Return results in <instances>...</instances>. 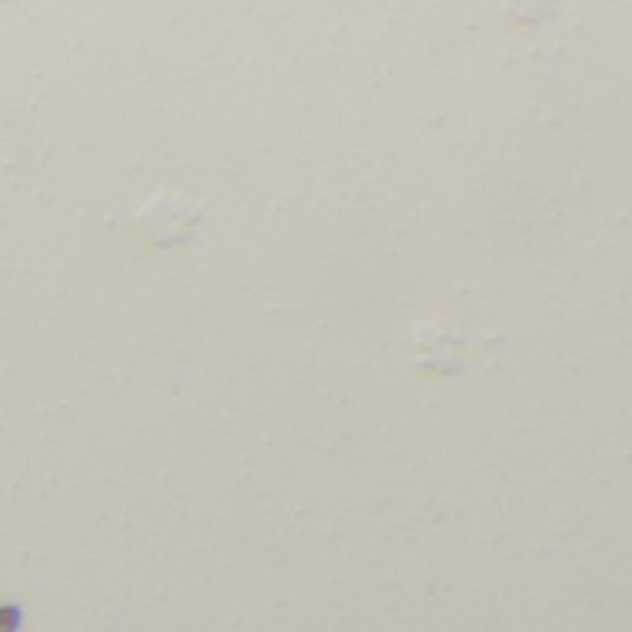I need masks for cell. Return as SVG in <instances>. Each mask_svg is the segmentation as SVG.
Returning <instances> with one entry per match:
<instances>
[{"label": "cell", "mask_w": 632, "mask_h": 632, "mask_svg": "<svg viewBox=\"0 0 632 632\" xmlns=\"http://www.w3.org/2000/svg\"><path fill=\"white\" fill-rule=\"evenodd\" d=\"M19 606H8V610H0V629H4V625H8V629H15V625H19Z\"/></svg>", "instance_id": "obj_1"}]
</instances>
